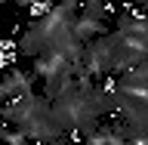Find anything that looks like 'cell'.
I'll list each match as a JSON object with an SVG mask.
<instances>
[{"instance_id":"cell-1","label":"cell","mask_w":148,"mask_h":145,"mask_svg":"<svg viewBox=\"0 0 148 145\" xmlns=\"http://www.w3.org/2000/svg\"><path fill=\"white\" fill-rule=\"evenodd\" d=\"M37 74L34 71H25V68H12V71H6V77H3V87H0V93H3V99L12 102V99H22V96H31V87H34Z\"/></svg>"},{"instance_id":"cell-2","label":"cell","mask_w":148,"mask_h":145,"mask_svg":"<svg viewBox=\"0 0 148 145\" xmlns=\"http://www.w3.org/2000/svg\"><path fill=\"white\" fill-rule=\"evenodd\" d=\"M74 37H77L80 43H92V40L105 37V25H102L99 19H90V16H77V25H74Z\"/></svg>"},{"instance_id":"cell-3","label":"cell","mask_w":148,"mask_h":145,"mask_svg":"<svg viewBox=\"0 0 148 145\" xmlns=\"http://www.w3.org/2000/svg\"><path fill=\"white\" fill-rule=\"evenodd\" d=\"M111 12L108 0H83L80 3V16H90V19H99V22H105V16Z\"/></svg>"},{"instance_id":"cell-4","label":"cell","mask_w":148,"mask_h":145,"mask_svg":"<svg viewBox=\"0 0 148 145\" xmlns=\"http://www.w3.org/2000/svg\"><path fill=\"white\" fill-rule=\"evenodd\" d=\"M18 6H31V3H34V0H16Z\"/></svg>"},{"instance_id":"cell-5","label":"cell","mask_w":148,"mask_h":145,"mask_svg":"<svg viewBox=\"0 0 148 145\" xmlns=\"http://www.w3.org/2000/svg\"><path fill=\"white\" fill-rule=\"evenodd\" d=\"M59 3H62V0H59Z\"/></svg>"}]
</instances>
